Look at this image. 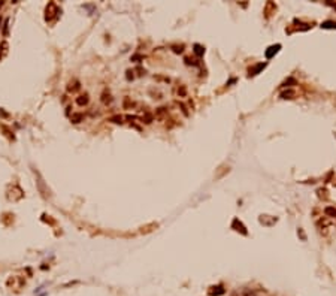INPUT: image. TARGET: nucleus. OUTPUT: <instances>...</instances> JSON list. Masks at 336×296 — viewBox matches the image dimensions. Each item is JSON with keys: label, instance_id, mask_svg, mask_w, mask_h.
I'll list each match as a JSON object with an SVG mask.
<instances>
[{"label": "nucleus", "instance_id": "f257e3e1", "mask_svg": "<svg viewBox=\"0 0 336 296\" xmlns=\"http://www.w3.org/2000/svg\"><path fill=\"white\" fill-rule=\"evenodd\" d=\"M279 48H281V45H279V43H277V45H272V46H269L268 51H266V57H268V59L273 57V55L277 54L278 51H279Z\"/></svg>", "mask_w": 336, "mask_h": 296}, {"label": "nucleus", "instance_id": "f03ea898", "mask_svg": "<svg viewBox=\"0 0 336 296\" xmlns=\"http://www.w3.org/2000/svg\"><path fill=\"white\" fill-rule=\"evenodd\" d=\"M224 289H223V286H217V287H211V290H209V295L211 296H221V295H224Z\"/></svg>", "mask_w": 336, "mask_h": 296}, {"label": "nucleus", "instance_id": "7ed1b4c3", "mask_svg": "<svg viewBox=\"0 0 336 296\" xmlns=\"http://www.w3.org/2000/svg\"><path fill=\"white\" fill-rule=\"evenodd\" d=\"M76 103H78L79 106H84V105H87V103H88V94L84 93V94H81L79 97H76Z\"/></svg>", "mask_w": 336, "mask_h": 296}, {"label": "nucleus", "instance_id": "20e7f679", "mask_svg": "<svg viewBox=\"0 0 336 296\" xmlns=\"http://www.w3.org/2000/svg\"><path fill=\"white\" fill-rule=\"evenodd\" d=\"M102 102H103L105 105H109L111 102H112V97H111L109 91H106V90H105V91L102 93Z\"/></svg>", "mask_w": 336, "mask_h": 296}, {"label": "nucleus", "instance_id": "39448f33", "mask_svg": "<svg viewBox=\"0 0 336 296\" xmlns=\"http://www.w3.org/2000/svg\"><path fill=\"white\" fill-rule=\"evenodd\" d=\"M264 68H266V63H260V64H257V66L252 69V70H250V75H257L261 69H264Z\"/></svg>", "mask_w": 336, "mask_h": 296}, {"label": "nucleus", "instance_id": "423d86ee", "mask_svg": "<svg viewBox=\"0 0 336 296\" xmlns=\"http://www.w3.org/2000/svg\"><path fill=\"white\" fill-rule=\"evenodd\" d=\"M233 228H238V229H236V230H238V232H239V230H241V232H242V233H244V235H247V230H245L244 224H242V223H241V221H238V220H235V221H233Z\"/></svg>", "mask_w": 336, "mask_h": 296}, {"label": "nucleus", "instance_id": "0eeeda50", "mask_svg": "<svg viewBox=\"0 0 336 296\" xmlns=\"http://www.w3.org/2000/svg\"><path fill=\"white\" fill-rule=\"evenodd\" d=\"M321 27L323 29H336V23L335 21H324V23H321Z\"/></svg>", "mask_w": 336, "mask_h": 296}, {"label": "nucleus", "instance_id": "6e6552de", "mask_svg": "<svg viewBox=\"0 0 336 296\" xmlns=\"http://www.w3.org/2000/svg\"><path fill=\"white\" fill-rule=\"evenodd\" d=\"M293 96H294L293 90H287V91H282V93H281V97H282V99H291Z\"/></svg>", "mask_w": 336, "mask_h": 296}, {"label": "nucleus", "instance_id": "1a4fd4ad", "mask_svg": "<svg viewBox=\"0 0 336 296\" xmlns=\"http://www.w3.org/2000/svg\"><path fill=\"white\" fill-rule=\"evenodd\" d=\"M79 87H81V85H79V82H78V81H75L73 84H72V82L69 84L67 90H69V91H76V90H79Z\"/></svg>", "mask_w": 336, "mask_h": 296}, {"label": "nucleus", "instance_id": "9d476101", "mask_svg": "<svg viewBox=\"0 0 336 296\" xmlns=\"http://www.w3.org/2000/svg\"><path fill=\"white\" fill-rule=\"evenodd\" d=\"M194 52H196V55H203V52H205V48L200 46V45H194Z\"/></svg>", "mask_w": 336, "mask_h": 296}, {"label": "nucleus", "instance_id": "9b49d317", "mask_svg": "<svg viewBox=\"0 0 336 296\" xmlns=\"http://www.w3.org/2000/svg\"><path fill=\"white\" fill-rule=\"evenodd\" d=\"M82 118H84L82 114H73V115H72V121H73V123H79Z\"/></svg>", "mask_w": 336, "mask_h": 296}, {"label": "nucleus", "instance_id": "f8f14e48", "mask_svg": "<svg viewBox=\"0 0 336 296\" xmlns=\"http://www.w3.org/2000/svg\"><path fill=\"white\" fill-rule=\"evenodd\" d=\"M109 121H112V123H123V117L121 115H114V117L109 118Z\"/></svg>", "mask_w": 336, "mask_h": 296}, {"label": "nucleus", "instance_id": "ddd939ff", "mask_svg": "<svg viewBox=\"0 0 336 296\" xmlns=\"http://www.w3.org/2000/svg\"><path fill=\"white\" fill-rule=\"evenodd\" d=\"M290 84H296V79H294V78H288L286 82H284V87H290Z\"/></svg>", "mask_w": 336, "mask_h": 296}, {"label": "nucleus", "instance_id": "4468645a", "mask_svg": "<svg viewBox=\"0 0 336 296\" xmlns=\"http://www.w3.org/2000/svg\"><path fill=\"white\" fill-rule=\"evenodd\" d=\"M326 212L330 214V215H333V217H336V210H333V208H326Z\"/></svg>", "mask_w": 336, "mask_h": 296}, {"label": "nucleus", "instance_id": "2eb2a0df", "mask_svg": "<svg viewBox=\"0 0 336 296\" xmlns=\"http://www.w3.org/2000/svg\"><path fill=\"white\" fill-rule=\"evenodd\" d=\"M8 23H9V20H6L5 21V27H3V34H8Z\"/></svg>", "mask_w": 336, "mask_h": 296}, {"label": "nucleus", "instance_id": "dca6fc26", "mask_svg": "<svg viewBox=\"0 0 336 296\" xmlns=\"http://www.w3.org/2000/svg\"><path fill=\"white\" fill-rule=\"evenodd\" d=\"M178 94H181V96H185V87H181V90H178Z\"/></svg>", "mask_w": 336, "mask_h": 296}, {"label": "nucleus", "instance_id": "f3484780", "mask_svg": "<svg viewBox=\"0 0 336 296\" xmlns=\"http://www.w3.org/2000/svg\"><path fill=\"white\" fill-rule=\"evenodd\" d=\"M173 51L175 52H182V46H173Z\"/></svg>", "mask_w": 336, "mask_h": 296}, {"label": "nucleus", "instance_id": "a211bd4d", "mask_svg": "<svg viewBox=\"0 0 336 296\" xmlns=\"http://www.w3.org/2000/svg\"><path fill=\"white\" fill-rule=\"evenodd\" d=\"M0 115H2V117H8V114H6V112H3L2 109H0Z\"/></svg>", "mask_w": 336, "mask_h": 296}, {"label": "nucleus", "instance_id": "6ab92c4d", "mask_svg": "<svg viewBox=\"0 0 336 296\" xmlns=\"http://www.w3.org/2000/svg\"><path fill=\"white\" fill-rule=\"evenodd\" d=\"M0 24H2V18H0Z\"/></svg>", "mask_w": 336, "mask_h": 296}]
</instances>
